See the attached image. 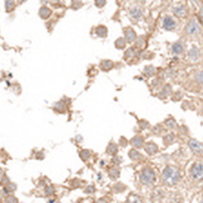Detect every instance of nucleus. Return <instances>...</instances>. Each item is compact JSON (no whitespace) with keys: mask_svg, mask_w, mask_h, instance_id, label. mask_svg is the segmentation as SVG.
<instances>
[{"mask_svg":"<svg viewBox=\"0 0 203 203\" xmlns=\"http://www.w3.org/2000/svg\"><path fill=\"white\" fill-rule=\"evenodd\" d=\"M161 179L164 183H168L170 186H173V184L179 181L180 175H179V172L176 169H174L173 167H167L161 174Z\"/></svg>","mask_w":203,"mask_h":203,"instance_id":"f257e3e1","label":"nucleus"},{"mask_svg":"<svg viewBox=\"0 0 203 203\" xmlns=\"http://www.w3.org/2000/svg\"><path fill=\"white\" fill-rule=\"evenodd\" d=\"M140 180L142 184H146V186H151L156 181V175L155 172L150 168V167H145L140 174Z\"/></svg>","mask_w":203,"mask_h":203,"instance_id":"f03ea898","label":"nucleus"},{"mask_svg":"<svg viewBox=\"0 0 203 203\" xmlns=\"http://www.w3.org/2000/svg\"><path fill=\"white\" fill-rule=\"evenodd\" d=\"M191 174H192V178L196 180L203 179V162H201V161L194 162L191 169Z\"/></svg>","mask_w":203,"mask_h":203,"instance_id":"7ed1b4c3","label":"nucleus"},{"mask_svg":"<svg viewBox=\"0 0 203 203\" xmlns=\"http://www.w3.org/2000/svg\"><path fill=\"white\" fill-rule=\"evenodd\" d=\"M162 28L165 31H169V32L170 31H174L176 28V23H175V21L173 19L170 15H165L164 21H162Z\"/></svg>","mask_w":203,"mask_h":203,"instance_id":"20e7f679","label":"nucleus"},{"mask_svg":"<svg viewBox=\"0 0 203 203\" xmlns=\"http://www.w3.org/2000/svg\"><path fill=\"white\" fill-rule=\"evenodd\" d=\"M188 145H189L191 150H192L194 154H197V155H203V145H202L201 142H198V141H196V140H189Z\"/></svg>","mask_w":203,"mask_h":203,"instance_id":"39448f33","label":"nucleus"},{"mask_svg":"<svg viewBox=\"0 0 203 203\" xmlns=\"http://www.w3.org/2000/svg\"><path fill=\"white\" fill-rule=\"evenodd\" d=\"M124 38L127 41V43H133L136 40V33L131 27L124 28Z\"/></svg>","mask_w":203,"mask_h":203,"instance_id":"423d86ee","label":"nucleus"},{"mask_svg":"<svg viewBox=\"0 0 203 203\" xmlns=\"http://www.w3.org/2000/svg\"><path fill=\"white\" fill-rule=\"evenodd\" d=\"M145 151L149 155H155L159 151V147H157V145L155 142H147L145 145Z\"/></svg>","mask_w":203,"mask_h":203,"instance_id":"0eeeda50","label":"nucleus"},{"mask_svg":"<svg viewBox=\"0 0 203 203\" xmlns=\"http://www.w3.org/2000/svg\"><path fill=\"white\" fill-rule=\"evenodd\" d=\"M186 31H187V33H188L189 36H194V34H197V33L199 32L198 26H197V23H196L194 21H191V22L188 23V26H187Z\"/></svg>","mask_w":203,"mask_h":203,"instance_id":"6e6552de","label":"nucleus"},{"mask_svg":"<svg viewBox=\"0 0 203 203\" xmlns=\"http://www.w3.org/2000/svg\"><path fill=\"white\" fill-rule=\"evenodd\" d=\"M113 67H114V64H113V61H110V60H103V61L100 62V69H102V71H104V72L110 71Z\"/></svg>","mask_w":203,"mask_h":203,"instance_id":"1a4fd4ad","label":"nucleus"},{"mask_svg":"<svg viewBox=\"0 0 203 203\" xmlns=\"http://www.w3.org/2000/svg\"><path fill=\"white\" fill-rule=\"evenodd\" d=\"M95 34L98 37H100V38H105V37L108 36V28L105 26H98L95 28Z\"/></svg>","mask_w":203,"mask_h":203,"instance_id":"9d476101","label":"nucleus"},{"mask_svg":"<svg viewBox=\"0 0 203 203\" xmlns=\"http://www.w3.org/2000/svg\"><path fill=\"white\" fill-rule=\"evenodd\" d=\"M174 14L178 15L179 18H184V17H186V14H187L186 7H184V5H176L174 8Z\"/></svg>","mask_w":203,"mask_h":203,"instance_id":"9b49d317","label":"nucleus"},{"mask_svg":"<svg viewBox=\"0 0 203 203\" xmlns=\"http://www.w3.org/2000/svg\"><path fill=\"white\" fill-rule=\"evenodd\" d=\"M131 143L135 146V147H137V149H140V147H142L143 146V137L142 136H135L132 140H131Z\"/></svg>","mask_w":203,"mask_h":203,"instance_id":"f8f14e48","label":"nucleus"},{"mask_svg":"<svg viewBox=\"0 0 203 203\" xmlns=\"http://www.w3.org/2000/svg\"><path fill=\"white\" fill-rule=\"evenodd\" d=\"M117 152H118V146H117V143L110 142L109 146L107 147V154H109V155H117Z\"/></svg>","mask_w":203,"mask_h":203,"instance_id":"ddd939ff","label":"nucleus"},{"mask_svg":"<svg viewBox=\"0 0 203 203\" xmlns=\"http://www.w3.org/2000/svg\"><path fill=\"white\" fill-rule=\"evenodd\" d=\"M126 43H127L126 38H124V37H121V38H118V40L114 42V46H116V48H118V50H124Z\"/></svg>","mask_w":203,"mask_h":203,"instance_id":"4468645a","label":"nucleus"},{"mask_svg":"<svg viewBox=\"0 0 203 203\" xmlns=\"http://www.w3.org/2000/svg\"><path fill=\"white\" fill-rule=\"evenodd\" d=\"M172 48H173V52L176 53V55H180V53L184 52V47H183V45H181L180 42H175V43L173 45Z\"/></svg>","mask_w":203,"mask_h":203,"instance_id":"2eb2a0df","label":"nucleus"},{"mask_svg":"<svg viewBox=\"0 0 203 203\" xmlns=\"http://www.w3.org/2000/svg\"><path fill=\"white\" fill-rule=\"evenodd\" d=\"M51 15V9H48L47 7H42L40 9V17L43 18V19H47V18Z\"/></svg>","mask_w":203,"mask_h":203,"instance_id":"dca6fc26","label":"nucleus"},{"mask_svg":"<svg viewBox=\"0 0 203 203\" xmlns=\"http://www.w3.org/2000/svg\"><path fill=\"white\" fill-rule=\"evenodd\" d=\"M143 74H145L146 76H152V75H155V74H156V70H155L154 66L149 65V66H146V67L143 69Z\"/></svg>","mask_w":203,"mask_h":203,"instance_id":"f3484780","label":"nucleus"},{"mask_svg":"<svg viewBox=\"0 0 203 203\" xmlns=\"http://www.w3.org/2000/svg\"><path fill=\"white\" fill-rule=\"evenodd\" d=\"M130 157H131L132 160H135V161H140V160L142 159V155H141V154H140L137 150H135V149H133V150H131V151H130Z\"/></svg>","mask_w":203,"mask_h":203,"instance_id":"a211bd4d","label":"nucleus"},{"mask_svg":"<svg viewBox=\"0 0 203 203\" xmlns=\"http://www.w3.org/2000/svg\"><path fill=\"white\" fill-rule=\"evenodd\" d=\"M189 57H191L192 60H196V59L199 57V51H198V48L193 47V48L189 51Z\"/></svg>","mask_w":203,"mask_h":203,"instance_id":"6ab92c4d","label":"nucleus"},{"mask_svg":"<svg viewBox=\"0 0 203 203\" xmlns=\"http://www.w3.org/2000/svg\"><path fill=\"white\" fill-rule=\"evenodd\" d=\"M141 15H142V12H141L138 8H133V9L131 10V17L135 18V19H138Z\"/></svg>","mask_w":203,"mask_h":203,"instance_id":"aec40b11","label":"nucleus"},{"mask_svg":"<svg viewBox=\"0 0 203 203\" xmlns=\"http://www.w3.org/2000/svg\"><path fill=\"white\" fill-rule=\"evenodd\" d=\"M109 174H110V178L112 179H117V178H119V169L118 168H112V170L109 172Z\"/></svg>","mask_w":203,"mask_h":203,"instance_id":"412c9836","label":"nucleus"},{"mask_svg":"<svg viewBox=\"0 0 203 203\" xmlns=\"http://www.w3.org/2000/svg\"><path fill=\"white\" fill-rule=\"evenodd\" d=\"M165 126H167L168 128H174L175 127V119L174 118H168L167 121H165Z\"/></svg>","mask_w":203,"mask_h":203,"instance_id":"4be33fe9","label":"nucleus"},{"mask_svg":"<svg viewBox=\"0 0 203 203\" xmlns=\"http://www.w3.org/2000/svg\"><path fill=\"white\" fill-rule=\"evenodd\" d=\"M90 155H91V154H90L89 150H83V151L80 152V156H81V159H83L84 161H86V160L90 157Z\"/></svg>","mask_w":203,"mask_h":203,"instance_id":"5701e85b","label":"nucleus"},{"mask_svg":"<svg viewBox=\"0 0 203 203\" xmlns=\"http://www.w3.org/2000/svg\"><path fill=\"white\" fill-rule=\"evenodd\" d=\"M174 137H175V136H174L173 133H170V135H168V136H165V137H164V142L167 143V145H170L172 141L174 140Z\"/></svg>","mask_w":203,"mask_h":203,"instance_id":"b1692460","label":"nucleus"},{"mask_svg":"<svg viewBox=\"0 0 203 203\" xmlns=\"http://www.w3.org/2000/svg\"><path fill=\"white\" fill-rule=\"evenodd\" d=\"M138 123H140V127L142 128V130H145V128H146V130H147V128H150V124H149V122H147V121L140 119V121H138Z\"/></svg>","mask_w":203,"mask_h":203,"instance_id":"393cba45","label":"nucleus"},{"mask_svg":"<svg viewBox=\"0 0 203 203\" xmlns=\"http://www.w3.org/2000/svg\"><path fill=\"white\" fill-rule=\"evenodd\" d=\"M14 9V3H13V0H7V10L10 12Z\"/></svg>","mask_w":203,"mask_h":203,"instance_id":"a878e982","label":"nucleus"},{"mask_svg":"<svg viewBox=\"0 0 203 203\" xmlns=\"http://www.w3.org/2000/svg\"><path fill=\"white\" fill-rule=\"evenodd\" d=\"M133 52H135V50H133V48H128V50H127V52L124 53V59H128L130 56H133V55H135Z\"/></svg>","mask_w":203,"mask_h":203,"instance_id":"bb28decb","label":"nucleus"},{"mask_svg":"<svg viewBox=\"0 0 203 203\" xmlns=\"http://www.w3.org/2000/svg\"><path fill=\"white\" fill-rule=\"evenodd\" d=\"M95 5L98 8H103L105 5V0H95Z\"/></svg>","mask_w":203,"mask_h":203,"instance_id":"cd10ccee","label":"nucleus"},{"mask_svg":"<svg viewBox=\"0 0 203 203\" xmlns=\"http://www.w3.org/2000/svg\"><path fill=\"white\" fill-rule=\"evenodd\" d=\"M127 201H128V202H132V201H135V202H140V198H138V197H136V196L132 193V194H131V197L128 198Z\"/></svg>","mask_w":203,"mask_h":203,"instance_id":"c85d7f7f","label":"nucleus"},{"mask_svg":"<svg viewBox=\"0 0 203 203\" xmlns=\"http://www.w3.org/2000/svg\"><path fill=\"white\" fill-rule=\"evenodd\" d=\"M180 98H181V93H180V91H178L176 94H174V95H173V100H174V102L180 100Z\"/></svg>","mask_w":203,"mask_h":203,"instance_id":"c756f323","label":"nucleus"},{"mask_svg":"<svg viewBox=\"0 0 203 203\" xmlns=\"http://www.w3.org/2000/svg\"><path fill=\"white\" fill-rule=\"evenodd\" d=\"M197 79H198L201 83H203V72H199V75L197 76Z\"/></svg>","mask_w":203,"mask_h":203,"instance_id":"7c9ffc66","label":"nucleus"},{"mask_svg":"<svg viewBox=\"0 0 203 203\" xmlns=\"http://www.w3.org/2000/svg\"><path fill=\"white\" fill-rule=\"evenodd\" d=\"M198 19H199V22L203 24V13H199V15H198Z\"/></svg>","mask_w":203,"mask_h":203,"instance_id":"2f4dec72","label":"nucleus"},{"mask_svg":"<svg viewBox=\"0 0 203 203\" xmlns=\"http://www.w3.org/2000/svg\"><path fill=\"white\" fill-rule=\"evenodd\" d=\"M94 191V187H89L88 189H86V192H93Z\"/></svg>","mask_w":203,"mask_h":203,"instance_id":"473e14b6","label":"nucleus"},{"mask_svg":"<svg viewBox=\"0 0 203 203\" xmlns=\"http://www.w3.org/2000/svg\"><path fill=\"white\" fill-rule=\"evenodd\" d=\"M140 2H142V3H143V2H145V0H140Z\"/></svg>","mask_w":203,"mask_h":203,"instance_id":"72a5a7b5","label":"nucleus"}]
</instances>
